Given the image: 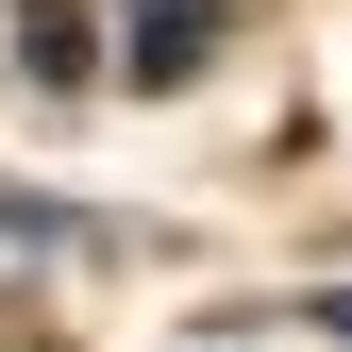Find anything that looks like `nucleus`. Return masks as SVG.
Wrapping results in <instances>:
<instances>
[{
	"instance_id": "f257e3e1",
	"label": "nucleus",
	"mask_w": 352,
	"mask_h": 352,
	"mask_svg": "<svg viewBox=\"0 0 352 352\" xmlns=\"http://www.w3.org/2000/svg\"><path fill=\"white\" fill-rule=\"evenodd\" d=\"M218 51V0H135V84H185Z\"/></svg>"
},
{
	"instance_id": "f03ea898",
	"label": "nucleus",
	"mask_w": 352,
	"mask_h": 352,
	"mask_svg": "<svg viewBox=\"0 0 352 352\" xmlns=\"http://www.w3.org/2000/svg\"><path fill=\"white\" fill-rule=\"evenodd\" d=\"M17 67H34V84H84V67H101L84 0H17Z\"/></svg>"
},
{
	"instance_id": "7ed1b4c3",
	"label": "nucleus",
	"mask_w": 352,
	"mask_h": 352,
	"mask_svg": "<svg viewBox=\"0 0 352 352\" xmlns=\"http://www.w3.org/2000/svg\"><path fill=\"white\" fill-rule=\"evenodd\" d=\"M0 235H17V252H101V218H84V201H17V185H0Z\"/></svg>"
}]
</instances>
